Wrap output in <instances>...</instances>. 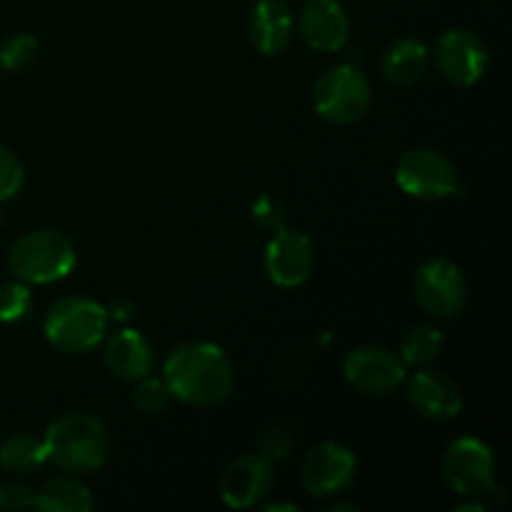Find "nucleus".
I'll list each match as a JSON object with an SVG mask.
<instances>
[{
    "label": "nucleus",
    "instance_id": "obj_1",
    "mask_svg": "<svg viewBox=\"0 0 512 512\" xmlns=\"http://www.w3.org/2000/svg\"><path fill=\"white\" fill-rule=\"evenodd\" d=\"M170 395L195 408L225 403L235 388V368L220 345L190 340L170 350L163 368Z\"/></svg>",
    "mask_w": 512,
    "mask_h": 512
},
{
    "label": "nucleus",
    "instance_id": "obj_2",
    "mask_svg": "<svg viewBox=\"0 0 512 512\" xmlns=\"http://www.w3.org/2000/svg\"><path fill=\"white\" fill-rule=\"evenodd\" d=\"M48 460L70 475H88L103 468L110 455V435L103 420L88 413H65L43 433Z\"/></svg>",
    "mask_w": 512,
    "mask_h": 512
},
{
    "label": "nucleus",
    "instance_id": "obj_3",
    "mask_svg": "<svg viewBox=\"0 0 512 512\" xmlns=\"http://www.w3.org/2000/svg\"><path fill=\"white\" fill-rule=\"evenodd\" d=\"M78 265L73 240L60 230H33L10 245L8 268L15 280L28 285H48L68 278Z\"/></svg>",
    "mask_w": 512,
    "mask_h": 512
},
{
    "label": "nucleus",
    "instance_id": "obj_4",
    "mask_svg": "<svg viewBox=\"0 0 512 512\" xmlns=\"http://www.w3.org/2000/svg\"><path fill=\"white\" fill-rule=\"evenodd\" d=\"M108 310L93 298L70 295L50 305L43 320V333L53 348L60 353L83 355L100 345L108 333Z\"/></svg>",
    "mask_w": 512,
    "mask_h": 512
},
{
    "label": "nucleus",
    "instance_id": "obj_5",
    "mask_svg": "<svg viewBox=\"0 0 512 512\" xmlns=\"http://www.w3.org/2000/svg\"><path fill=\"white\" fill-rule=\"evenodd\" d=\"M373 88L368 75L350 63L333 65L313 88V105L323 120L333 125H353L368 113Z\"/></svg>",
    "mask_w": 512,
    "mask_h": 512
},
{
    "label": "nucleus",
    "instance_id": "obj_6",
    "mask_svg": "<svg viewBox=\"0 0 512 512\" xmlns=\"http://www.w3.org/2000/svg\"><path fill=\"white\" fill-rule=\"evenodd\" d=\"M395 183L405 195L418 200H443L460 190L453 160L433 148H413L400 155Z\"/></svg>",
    "mask_w": 512,
    "mask_h": 512
},
{
    "label": "nucleus",
    "instance_id": "obj_7",
    "mask_svg": "<svg viewBox=\"0 0 512 512\" xmlns=\"http://www.w3.org/2000/svg\"><path fill=\"white\" fill-rule=\"evenodd\" d=\"M443 478L463 498H483L495 488V453L485 440L463 435L445 448Z\"/></svg>",
    "mask_w": 512,
    "mask_h": 512
},
{
    "label": "nucleus",
    "instance_id": "obj_8",
    "mask_svg": "<svg viewBox=\"0 0 512 512\" xmlns=\"http://www.w3.org/2000/svg\"><path fill=\"white\" fill-rule=\"evenodd\" d=\"M415 298L433 318H458L468 305V280L458 263L448 258H430L415 270Z\"/></svg>",
    "mask_w": 512,
    "mask_h": 512
},
{
    "label": "nucleus",
    "instance_id": "obj_9",
    "mask_svg": "<svg viewBox=\"0 0 512 512\" xmlns=\"http://www.w3.org/2000/svg\"><path fill=\"white\" fill-rule=\"evenodd\" d=\"M343 375L358 393L368 398H385L403 388L408 380V365L398 353L383 345H360L345 358Z\"/></svg>",
    "mask_w": 512,
    "mask_h": 512
},
{
    "label": "nucleus",
    "instance_id": "obj_10",
    "mask_svg": "<svg viewBox=\"0 0 512 512\" xmlns=\"http://www.w3.org/2000/svg\"><path fill=\"white\" fill-rule=\"evenodd\" d=\"M435 68L448 83L470 88L480 83L488 70V45L478 33L468 28H450L435 43Z\"/></svg>",
    "mask_w": 512,
    "mask_h": 512
},
{
    "label": "nucleus",
    "instance_id": "obj_11",
    "mask_svg": "<svg viewBox=\"0 0 512 512\" xmlns=\"http://www.w3.org/2000/svg\"><path fill=\"white\" fill-rule=\"evenodd\" d=\"M358 460L348 445L323 440L303 460V485L315 498H335L353 485Z\"/></svg>",
    "mask_w": 512,
    "mask_h": 512
},
{
    "label": "nucleus",
    "instance_id": "obj_12",
    "mask_svg": "<svg viewBox=\"0 0 512 512\" xmlns=\"http://www.w3.org/2000/svg\"><path fill=\"white\" fill-rule=\"evenodd\" d=\"M268 278L280 288H300L315 270V245L303 230L283 228L273 233L265 248Z\"/></svg>",
    "mask_w": 512,
    "mask_h": 512
},
{
    "label": "nucleus",
    "instance_id": "obj_13",
    "mask_svg": "<svg viewBox=\"0 0 512 512\" xmlns=\"http://www.w3.org/2000/svg\"><path fill=\"white\" fill-rule=\"evenodd\" d=\"M275 485V463L260 453L233 460L220 475V498L228 508L245 510L268 498Z\"/></svg>",
    "mask_w": 512,
    "mask_h": 512
},
{
    "label": "nucleus",
    "instance_id": "obj_14",
    "mask_svg": "<svg viewBox=\"0 0 512 512\" xmlns=\"http://www.w3.org/2000/svg\"><path fill=\"white\" fill-rule=\"evenodd\" d=\"M408 383V400L420 418L430 423H450L463 413V395L455 385L453 378H448L440 370H418Z\"/></svg>",
    "mask_w": 512,
    "mask_h": 512
},
{
    "label": "nucleus",
    "instance_id": "obj_15",
    "mask_svg": "<svg viewBox=\"0 0 512 512\" xmlns=\"http://www.w3.org/2000/svg\"><path fill=\"white\" fill-rule=\"evenodd\" d=\"M298 30L315 53H338L350 38V18L338 0H308L300 10Z\"/></svg>",
    "mask_w": 512,
    "mask_h": 512
},
{
    "label": "nucleus",
    "instance_id": "obj_16",
    "mask_svg": "<svg viewBox=\"0 0 512 512\" xmlns=\"http://www.w3.org/2000/svg\"><path fill=\"white\" fill-rule=\"evenodd\" d=\"M293 13L285 0H255L250 8V43L263 55H278L293 40Z\"/></svg>",
    "mask_w": 512,
    "mask_h": 512
},
{
    "label": "nucleus",
    "instance_id": "obj_17",
    "mask_svg": "<svg viewBox=\"0 0 512 512\" xmlns=\"http://www.w3.org/2000/svg\"><path fill=\"white\" fill-rule=\"evenodd\" d=\"M105 365L118 380L135 383L153 370V348L143 333L123 328L105 343Z\"/></svg>",
    "mask_w": 512,
    "mask_h": 512
},
{
    "label": "nucleus",
    "instance_id": "obj_18",
    "mask_svg": "<svg viewBox=\"0 0 512 512\" xmlns=\"http://www.w3.org/2000/svg\"><path fill=\"white\" fill-rule=\"evenodd\" d=\"M430 68V53L418 38H400L385 50L383 78L395 88H413Z\"/></svg>",
    "mask_w": 512,
    "mask_h": 512
},
{
    "label": "nucleus",
    "instance_id": "obj_19",
    "mask_svg": "<svg viewBox=\"0 0 512 512\" xmlns=\"http://www.w3.org/2000/svg\"><path fill=\"white\" fill-rule=\"evenodd\" d=\"M93 493L73 475L53 478L35 493V510L43 512H88L93 510Z\"/></svg>",
    "mask_w": 512,
    "mask_h": 512
},
{
    "label": "nucleus",
    "instance_id": "obj_20",
    "mask_svg": "<svg viewBox=\"0 0 512 512\" xmlns=\"http://www.w3.org/2000/svg\"><path fill=\"white\" fill-rule=\"evenodd\" d=\"M48 463V450L43 438L30 433H13L0 445V468L10 475H33Z\"/></svg>",
    "mask_w": 512,
    "mask_h": 512
},
{
    "label": "nucleus",
    "instance_id": "obj_21",
    "mask_svg": "<svg viewBox=\"0 0 512 512\" xmlns=\"http://www.w3.org/2000/svg\"><path fill=\"white\" fill-rule=\"evenodd\" d=\"M443 348V330H438L435 325H415L400 343L398 355L408 368H423V365H430L435 358H440Z\"/></svg>",
    "mask_w": 512,
    "mask_h": 512
},
{
    "label": "nucleus",
    "instance_id": "obj_22",
    "mask_svg": "<svg viewBox=\"0 0 512 512\" xmlns=\"http://www.w3.org/2000/svg\"><path fill=\"white\" fill-rule=\"evenodd\" d=\"M40 43L30 33H15L0 45V65L10 73H23L38 60Z\"/></svg>",
    "mask_w": 512,
    "mask_h": 512
},
{
    "label": "nucleus",
    "instance_id": "obj_23",
    "mask_svg": "<svg viewBox=\"0 0 512 512\" xmlns=\"http://www.w3.org/2000/svg\"><path fill=\"white\" fill-rule=\"evenodd\" d=\"M135 390H133V405L138 408V413L143 415H160L165 408L170 405V388L163 378H145L135 380Z\"/></svg>",
    "mask_w": 512,
    "mask_h": 512
},
{
    "label": "nucleus",
    "instance_id": "obj_24",
    "mask_svg": "<svg viewBox=\"0 0 512 512\" xmlns=\"http://www.w3.org/2000/svg\"><path fill=\"white\" fill-rule=\"evenodd\" d=\"M30 308H33V293L28 283L13 280V283L0 285V323H20L28 318Z\"/></svg>",
    "mask_w": 512,
    "mask_h": 512
},
{
    "label": "nucleus",
    "instance_id": "obj_25",
    "mask_svg": "<svg viewBox=\"0 0 512 512\" xmlns=\"http://www.w3.org/2000/svg\"><path fill=\"white\" fill-rule=\"evenodd\" d=\"M250 218L265 233H278L285 228V220H288V210H285L283 200L275 198V195H258L250 205Z\"/></svg>",
    "mask_w": 512,
    "mask_h": 512
},
{
    "label": "nucleus",
    "instance_id": "obj_26",
    "mask_svg": "<svg viewBox=\"0 0 512 512\" xmlns=\"http://www.w3.org/2000/svg\"><path fill=\"white\" fill-rule=\"evenodd\" d=\"M20 188H23V165L13 150L0 145V203L15 198Z\"/></svg>",
    "mask_w": 512,
    "mask_h": 512
},
{
    "label": "nucleus",
    "instance_id": "obj_27",
    "mask_svg": "<svg viewBox=\"0 0 512 512\" xmlns=\"http://www.w3.org/2000/svg\"><path fill=\"white\" fill-rule=\"evenodd\" d=\"M0 508L13 512L35 508V490L20 480H8L0 485Z\"/></svg>",
    "mask_w": 512,
    "mask_h": 512
},
{
    "label": "nucleus",
    "instance_id": "obj_28",
    "mask_svg": "<svg viewBox=\"0 0 512 512\" xmlns=\"http://www.w3.org/2000/svg\"><path fill=\"white\" fill-rule=\"evenodd\" d=\"M290 448H293V435L285 428H270L260 438V455L270 458L273 463L275 460H283L290 453Z\"/></svg>",
    "mask_w": 512,
    "mask_h": 512
},
{
    "label": "nucleus",
    "instance_id": "obj_29",
    "mask_svg": "<svg viewBox=\"0 0 512 512\" xmlns=\"http://www.w3.org/2000/svg\"><path fill=\"white\" fill-rule=\"evenodd\" d=\"M105 310H108V318L115 320V323H128L135 315V305L128 298H115Z\"/></svg>",
    "mask_w": 512,
    "mask_h": 512
},
{
    "label": "nucleus",
    "instance_id": "obj_30",
    "mask_svg": "<svg viewBox=\"0 0 512 512\" xmlns=\"http://www.w3.org/2000/svg\"><path fill=\"white\" fill-rule=\"evenodd\" d=\"M268 512H275V510H288V512H295L298 508H295L293 503H273V505H268V508H265Z\"/></svg>",
    "mask_w": 512,
    "mask_h": 512
},
{
    "label": "nucleus",
    "instance_id": "obj_31",
    "mask_svg": "<svg viewBox=\"0 0 512 512\" xmlns=\"http://www.w3.org/2000/svg\"><path fill=\"white\" fill-rule=\"evenodd\" d=\"M458 510H475V512H480V510H483V505H480V503H465V505H458Z\"/></svg>",
    "mask_w": 512,
    "mask_h": 512
},
{
    "label": "nucleus",
    "instance_id": "obj_32",
    "mask_svg": "<svg viewBox=\"0 0 512 512\" xmlns=\"http://www.w3.org/2000/svg\"><path fill=\"white\" fill-rule=\"evenodd\" d=\"M0 225H3V213H0Z\"/></svg>",
    "mask_w": 512,
    "mask_h": 512
}]
</instances>
